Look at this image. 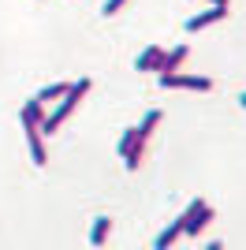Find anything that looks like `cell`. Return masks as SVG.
<instances>
[{"mask_svg":"<svg viewBox=\"0 0 246 250\" xmlns=\"http://www.w3.org/2000/svg\"><path fill=\"white\" fill-rule=\"evenodd\" d=\"M86 94H90V79L71 83V90L56 101V108H52V112H45V120H41V135H56V131H60V124L75 112V108H79V101H82Z\"/></svg>","mask_w":246,"mask_h":250,"instance_id":"cell-1","label":"cell"},{"mask_svg":"<svg viewBox=\"0 0 246 250\" xmlns=\"http://www.w3.org/2000/svg\"><path fill=\"white\" fill-rule=\"evenodd\" d=\"M213 220V206L202 198H194L190 206L183 209V235H202V228Z\"/></svg>","mask_w":246,"mask_h":250,"instance_id":"cell-2","label":"cell"},{"mask_svg":"<svg viewBox=\"0 0 246 250\" xmlns=\"http://www.w3.org/2000/svg\"><path fill=\"white\" fill-rule=\"evenodd\" d=\"M157 83L164 86V90H213V79H205V75H179V71H172V75H157Z\"/></svg>","mask_w":246,"mask_h":250,"instance_id":"cell-3","label":"cell"},{"mask_svg":"<svg viewBox=\"0 0 246 250\" xmlns=\"http://www.w3.org/2000/svg\"><path fill=\"white\" fill-rule=\"evenodd\" d=\"M220 19H227V4H213V8L202 11V15H190V19H186V34H198V30H205V26L220 22Z\"/></svg>","mask_w":246,"mask_h":250,"instance_id":"cell-4","label":"cell"},{"mask_svg":"<svg viewBox=\"0 0 246 250\" xmlns=\"http://www.w3.org/2000/svg\"><path fill=\"white\" fill-rule=\"evenodd\" d=\"M26 135V149H30L34 165H49V153H45V138H41V127H22Z\"/></svg>","mask_w":246,"mask_h":250,"instance_id":"cell-5","label":"cell"},{"mask_svg":"<svg viewBox=\"0 0 246 250\" xmlns=\"http://www.w3.org/2000/svg\"><path fill=\"white\" fill-rule=\"evenodd\" d=\"M164 52H168V49H161V45H149V49H145L142 56L134 60V67H138V71H161V63H164Z\"/></svg>","mask_w":246,"mask_h":250,"instance_id":"cell-6","label":"cell"},{"mask_svg":"<svg viewBox=\"0 0 246 250\" xmlns=\"http://www.w3.org/2000/svg\"><path fill=\"white\" fill-rule=\"evenodd\" d=\"M186 56H190V49H186V45H175L172 52H164V63H161V71H157V75H172V71H179V67L186 63Z\"/></svg>","mask_w":246,"mask_h":250,"instance_id":"cell-7","label":"cell"},{"mask_svg":"<svg viewBox=\"0 0 246 250\" xmlns=\"http://www.w3.org/2000/svg\"><path fill=\"white\" fill-rule=\"evenodd\" d=\"M41 120H45V104L38 97L22 104V127H41Z\"/></svg>","mask_w":246,"mask_h":250,"instance_id":"cell-8","label":"cell"},{"mask_svg":"<svg viewBox=\"0 0 246 250\" xmlns=\"http://www.w3.org/2000/svg\"><path fill=\"white\" fill-rule=\"evenodd\" d=\"M108 231H112V217H97V220H93V231H90V243H93V247H104Z\"/></svg>","mask_w":246,"mask_h":250,"instance_id":"cell-9","label":"cell"},{"mask_svg":"<svg viewBox=\"0 0 246 250\" xmlns=\"http://www.w3.org/2000/svg\"><path fill=\"white\" fill-rule=\"evenodd\" d=\"M179 235H183V217H175L172 224H168V228H164L161 235H157V247H161V250H164V247H172V243L179 239Z\"/></svg>","mask_w":246,"mask_h":250,"instance_id":"cell-10","label":"cell"},{"mask_svg":"<svg viewBox=\"0 0 246 250\" xmlns=\"http://www.w3.org/2000/svg\"><path fill=\"white\" fill-rule=\"evenodd\" d=\"M157 127H161V112L153 108V112H145V120L134 127V131H138V138H142V142H149V135H153Z\"/></svg>","mask_w":246,"mask_h":250,"instance_id":"cell-11","label":"cell"},{"mask_svg":"<svg viewBox=\"0 0 246 250\" xmlns=\"http://www.w3.org/2000/svg\"><path fill=\"white\" fill-rule=\"evenodd\" d=\"M67 90H71V83H52V86H45V90L38 94V101H41V104H49V101H60V97L67 94Z\"/></svg>","mask_w":246,"mask_h":250,"instance_id":"cell-12","label":"cell"},{"mask_svg":"<svg viewBox=\"0 0 246 250\" xmlns=\"http://www.w3.org/2000/svg\"><path fill=\"white\" fill-rule=\"evenodd\" d=\"M123 4H131V0H108V4H104V15H116Z\"/></svg>","mask_w":246,"mask_h":250,"instance_id":"cell-13","label":"cell"},{"mask_svg":"<svg viewBox=\"0 0 246 250\" xmlns=\"http://www.w3.org/2000/svg\"><path fill=\"white\" fill-rule=\"evenodd\" d=\"M209 4H231V0H209Z\"/></svg>","mask_w":246,"mask_h":250,"instance_id":"cell-14","label":"cell"},{"mask_svg":"<svg viewBox=\"0 0 246 250\" xmlns=\"http://www.w3.org/2000/svg\"><path fill=\"white\" fill-rule=\"evenodd\" d=\"M239 104H243V108H246V94H243V97H239Z\"/></svg>","mask_w":246,"mask_h":250,"instance_id":"cell-15","label":"cell"}]
</instances>
